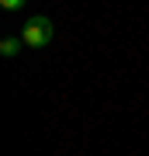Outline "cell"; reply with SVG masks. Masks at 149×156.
<instances>
[{
    "label": "cell",
    "instance_id": "6da1fadb",
    "mask_svg": "<svg viewBox=\"0 0 149 156\" xmlns=\"http://www.w3.org/2000/svg\"><path fill=\"white\" fill-rule=\"evenodd\" d=\"M52 35H55V28H52V21L49 17H28V24L21 28V38H24V45L28 49H45V45L52 42Z\"/></svg>",
    "mask_w": 149,
    "mask_h": 156
},
{
    "label": "cell",
    "instance_id": "7a4b0ae2",
    "mask_svg": "<svg viewBox=\"0 0 149 156\" xmlns=\"http://www.w3.org/2000/svg\"><path fill=\"white\" fill-rule=\"evenodd\" d=\"M21 45H24V38H4L0 42V56H17V52H21Z\"/></svg>",
    "mask_w": 149,
    "mask_h": 156
},
{
    "label": "cell",
    "instance_id": "3957f363",
    "mask_svg": "<svg viewBox=\"0 0 149 156\" xmlns=\"http://www.w3.org/2000/svg\"><path fill=\"white\" fill-rule=\"evenodd\" d=\"M0 7H4V11H21L24 0H0Z\"/></svg>",
    "mask_w": 149,
    "mask_h": 156
}]
</instances>
